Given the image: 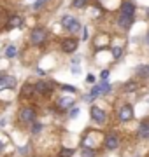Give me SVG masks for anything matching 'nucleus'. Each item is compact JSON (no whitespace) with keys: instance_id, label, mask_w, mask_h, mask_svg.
Wrapping results in <instances>:
<instances>
[{"instance_id":"f257e3e1","label":"nucleus","mask_w":149,"mask_h":157,"mask_svg":"<svg viewBox=\"0 0 149 157\" xmlns=\"http://www.w3.org/2000/svg\"><path fill=\"white\" fill-rule=\"evenodd\" d=\"M37 121V108L34 105H23L18 112V122L23 126H30Z\"/></svg>"},{"instance_id":"f03ea898","label":"nucleus","mask_w":149,"mask_h":157,"mask_svg":"<svg viewBox=\"0 0 149 157\" xmlns=\"http://www.w3.org/2000/svg\"><path fill=\"white\" fill-rule=\"evenodd\" d=\"M46 40H47V30L44 28V26H35V28L30 32V44L35 45V47L42 45Z\"/></svg>"},{"instance_id":"7ed1b4c3","label":"nucleus","mask_w":149,"mask_h":157,"mask_svg":"<svg viewBox=\"0 0 149 157\" xmlns=\"http://www.w3.org/2000/svg\"><path fill=\"white\" fill-rule=\"evenodd\" d=\"M62 28L65 30V32H69V33H77L81 30V23L77 17L74 16H70V14H67V16H63L62 17Z\"/></svg>"},{"instance_id":"20e7f679","label":"nucleus","mask_w":149,"mask_h":157,"mask_svg":"<svg viewBox=\"0 0 149 157\" xmlns=\"http://www.w3.org/2000/svg\"><path fill=\"white\" fill-rule=\"evenodd\" d=\"M103 147L107 148V150H118L121 145V136L119 133H116V131H109L107 135L103 136Z\"/></svg>"},{"instance_id":"39448f33","label":"nucleus","mask_w":149,"mask_h":157,"mask_svg":"<svg viewBox=\"0 0 149 157\" xmlns=\"http://www.w3.org/2000/svg\"><path fill=\"white\" fill-rule=\"evenodd\" d=\"M100 141H103V138L98 135L97 131L93 129H88L86 131V140L83 141V147H88V148H95V147L100 145Z\"/></svg>"},{"instance_id":"423d86ee","label":"nucleus","mask_w":149,"mask_h":157,"mask_svg":"<svg viewBox=\"0 0 149 157\" xmlns=\"http://www.w3.org/2000/svg\"><path fill=\"white\" fill-rule=\"evenodd\" d=\"M35 93L40 96H44V98H47V96L53 94V91H54V86L49 82V80H39V82H35Z\"/></svg>"},{"instance_id":"0eeeda50","label":"nucleus","mask_w":149,"mask_h":157,"mask_svg":"<svg viewBox=\"0 0 149 157\" xmlns=\"http://www.w3.org/2000/svg\"><path fill=\"white\" fill-rule=\"evenodd\" d=\"M77 45H79V40L75 39V37H67V39L62 40L60 47H62V52H65V54H72V52L77 51Z\"/></svg>"},{"instance_id":"6e6552de","label":"nucleus","mask_w":149,"mask_h":157,"mask_svg":"<svg viewBox=\"0 0 149 157\" xmlns=\"http://www.w3.org/2000/svg\"><path fill=\"white\" fill-rule=\"evenodd\" d=\"M90 117H91V121L95 124H100V126H103V124L107 122V113H105V110H102L100 107H91Z\"/></svg>"},{"instance_id":"1a4fd4ad","label":"nucleus","mask_w":149,"mask_h":157,"mask_svg":"<svg viewBox=\"0 0 149 157\" xmlns=\"http://www.w3.org/2000/svg\"><path fill=\"white\" fill-rule=\"evenodd\" d=\"M54 107H56L58 112H69L70 108L75 107V101L74 98H65V96H60L54 103Z\"/></svg>"},{"instance_id":"9d476101","label":"nucleus","mask_w":149,"mask_h":157,"mask_svg":"<svg viewBox=\"0 0 149 157\" xmlns=\"http://www.w3.org/2000/svg\"><path fill=\"white\" fill-rule=\"evenodd\" d=\"M133 107L130 103H125L123 107L119 108V112H118V119H119V122H128V121H132L133 119Z\"/></svg>"},{"instance_id":"9b49d317","label":"nucleus","mask_w":149,"mask_h":157,"mask_svg":"<svg viewBox=\"0 0 149 157\" xmlns=\"http://www.w3.org/2000/svg\"><path fill=\"white\" fill-rule=\"evenodd\" d=\"M16 86H18V78L14 75H7V73L2 75V78H0V91L16 89Z\"/></svg>"},{"instance_id":"f8f14e48","label":"nucleus","mask_w":149,"mask_h":157,"mask_svg":"<svg viewBox=\"0 0 149 157\" xmlns=\"http://www.w3.org/2000/svg\"><path fill=\"white\" fill-rule=\"evenodd\" d=\"M119 16H130V17H135V6L133 2L130 0H123L119 6Z\"/></svg>"},{"instance_id":"ddd939ff","label":"nucleus","mask_w":149,"mask_h":157,"mask_svg":"<svg viewBox=\"0 0 149 157\" xmlns=\"http://www.w3.org/2000/svg\"><path fill=\"white\" fill-rule=\"evenodd\" d=\"M137 138L139 140H149V117L140 121L137 129Z\"/></svg>"},{"instance_id":"4468645a","label":"nucleus","mask_w":149,"mask_h":157,"mask_svg":"<svg viewBox=\"0 0 149 157\" xmlns=\"http://www.w3.org/2000/svg\"><path fill=\"white\" fill-rule=\"evenodd\" d=\"M133 21H135V17H130V16H118V26H119L121 30H125V32H128V30L132 28Z\"/></svg>"},{"instance_id":"2eb2a0df","label":"nucleus","mask_w":149,"mask_h":157,"mask_svg":"<svg viewBox=\"0 0 149 157\" xmlns=\"http://www.w3.org/2000/svg\"><path fill=\"white\" fill-rule=\"evenodd\" d=\"M35 94H37V93H35V86H34V84H30V82H26V84L23 86L21 93H19V96H21L23 100H32Z\"/></svg>"},{"instance_id":"dca6fc26","label":"nucleus","mask_w":149,"mask_h":157,"mask_svg":"<svg viewBox=\"0 0 149 157\" xmlns=\"http://www.w3.org/2000/svg\"><path fill=\"white\" fill-rule=\"evenodd\" d=\"M23 25V19H21V16H9V19H7L6 23V30H14V28H19Z\"/></svg>"},{"instance_id":"f3484780","label":"nucleus","mask_w":149,"mask_h":157,"mask_svg":"<svg viewBox=\"0 0 149 157\" xmlns=\"http://www.w3.org/2000/svg\"><path fill=\"white\" fill-rule=\"evenodd\" d=\"M140 87V84H139V80H128L125 86H123V89H125V93H135V91Z\"/></svg>"},{"instance_id":"a211bd4d","label":"nucleus","mask_w":149,"mask_h":157,"mask_svg":"<svg viewBox=\"0 0 149 157\" xmlns=\"http://www.w3.org/2000/svg\"><path fill=\"white\" fill-rule=\"evenodd\" d=\"M137 75L139 77H142V78H149V67L147 65H140V67H137Z\"/></svg>"},{"instance_id":"6ab92c4d","label":"nucleus","mask_w":149,"mask_h":157,"mask_svg":"<svg viewBox=\"0 0 149 157\" xmlns=\"http://www.w3.org/2000/svg\"><path fill=\"white\" fill-rule=\"evenodd\" d=\"M42 129H44V124L42 122H37V121H35V122L30 124V133H32V135H39Z\"/></svg>"},{"instance_id":"aec40b11","label":"nucleus","mask_w":149,"mask_h":157,"mask_svg":"<svg viewBox=\"0 0 149 157\" xmlns=\"http://www.w3.org/2000/svg\"><path fill=\"white\" fill-rule=\"evenodd\" d=\"M97 155V150L95 148H88V147H83L81 148V157H95Z\"/></svg>"},{"instance_id":"412c9836","label":"nucleus","mask_w":149,"mask_h":157,"mask_svg":"<svg viewBox=\"0 0 149 157\" xmlns=\"http://www.w3.org/2000/svg\"><path fill=\"white\" fill-rule=\"evenodd\" d=\"M98 89H100V94H107V93H111V84L107 80H102L98 84Z\"/></svg>"},{"instance_id":"4be33fe9","label":"nucleus","mask_w":149,"mask_h":157,"mask_svg":"<svg viewBox=\"0 0 149 157\" xmlns=\"http://www.w3.org/2000/svg\"><path fill=\"white\" fill-rule=\"evenodd\" d=\"M16 54H18V47H16V45H7V47H6V58H14V56H16Z\"/></svg>"},{"instance_id":"5701e85b","label":"nucleus","mask_w":149,"mask_h":157,"mask_svg":"<svg viewBox=\"0 0 149 157\" xmlns=\"http://www.w3.org/2000/svg\"><path fill=\"white\" fill-rule=\"evenodd\" d=\"M74 155V148H60V152H58V157H72Z\"/></svg>"},{"instance_id":"b1692460","label":"nucleus","mask_w":149,"mask_h":157,"mask_svg":"<svg viewBox=\"0 0 149 157\" xmlns=\"http://www.w3.org/2000/svg\"><path fill=\"white\" fill-rule=\"evenodd\" d=\"M90 4V0H72V7L75 9H84Z\"/></svg>"},{"instance_id":"393cba45","label":"nucleus","mask_w":149,"mask_h":157,"mask_svg":"<svg viewBox=\"0 0 149 157\" xmlns=\"http://www.w3.org/2000/svg\"><path fill=\"white\" fill-rule=\"evenodd\" d=\"M60 89H62L63 93H72V94L77 93V87H75V86H69V84H62L60 86Z\"/></svg>"},{"instance_id":"a878e982","label":"nucleus","mask_w":149,"mask_h":157,"mask_svg":"<svg viewBox=\"0 0 149 157\" xmlns=\"http://www.w3.org/2000/svg\"><path fill=\"white\" fill-rule=\"evenodd\" d=\"M121 54H123V47H121V45H114V47H112V58H114V59H119Z\"/></svg>"},{"instance_id":"bb28decb","label":"nucleus","mask_w":149,"mask_h":157,"mask_svg":"<svg viewBox=\"0 0 149 157\" xmlns=\"http://www.w3.org/2000/svg\"><path fill=\"white\" fill-rule=\"evenodd\" d=\"M46 4H47V0H35L34 6H32V9H34V11H40V9H44Z\"/></svg>"},{"instance_id":"cd10ccee","label":"nucleus","mask_w":149,"mask_h":157,"mask_svg":"<svg viewBox=\"0 0 149 157\" xmlns=\"http://www.w3.org/2000/svg\"><path fill=\"white\" fill-rule=\"evenodd\" d=\"M77 115H79V108H77V107H74V108H70V110H69V117L70 119H75Z\"/></svg>"},{"instance_id":"c85d7f7f","label":"nucleus","mask_w":149,"mask_h":157,"mask_svg":"<svg viewBox=\"0 0 149 157\" xmlns=\"http://www.w3.org/2000/svg\"><path fill=\"white\" fill-rule=\"evenodd\" d=\"M100 78H102V80H107V78H109V70H102V72H100Z\"/></svg>"},{"instance_id":"c756f323","label":"nucleus","mask_w":149,"mask_h":157,"mask_svg":"<svg viewBox=\"0 0 149 157\" xmlns=\"http://www.w3.org/2000/svg\"><path fill=\"white\" fill-rule=\"evenodd\" d=\"M86 82H88V84H93V82H95V75H91V73H90V75L86 77Z\"/></svg>"},{"instance_id":"7c9ffc66","label":"nucleus","mask_w":149,"mask_h":157,"mask_svg":"<svg viewBox=\"0 0 149 157\" xmlns=\"http://www.w3.org/2000/svg\"><path fill=\"white\" fill-rule=\"evenodd\" d=\"M2 152H4V143L0 141V154H2Z\"/></svg>"},{"instance_id":"2f4dec72","label":"nucleus","mask_w":149,"mask_h":157,"mask_svg":"<svg viewBox=\"0 0 149 157\" xmlns=\"http://www.w3.org/2000/svg\"><path fill=\"white\" fill-rule=\"evenodd\" d=\"M146 42H147V45H149V32H147V35H146Z\"/></svg>"},{"instance_id":"473e14b6","label":"nucleus","mask_w":149,"mask_h":157,"mask_svg":"<svg viewBox=\"0 0 149 157\" xmlns=\"http://www.w3.org/2000/svg\"><path fill=\"white\" fill-rule=\"evenodd\" d=\"M0 21H2V12H0Z\"/></svg>"},{"instance_id":"72a5a7b5","label":"nucleus","mask_w":149,"mask_h":157,"mask_svg":"<svg viewBox=\"0 0 149 157\" xmlns=\"http://www.w3.org/2000/svg\"><path fill=\"white\" fill-rule=\"evenodd\" d=\"M2 75H4V73H2V72H0V78H2Z\"/></svg>"},{"instance_id":"f704fd0d","label":"nucleus","mask_w":149,"mask_h":157,"mask_svg":"<svg viewBox=\"0 0 149 157\" xmlns=\"http://www.w3.org/2000/svg\"><path fill=\"white\" fill-rule=\"evenodd\" d=\"M147 157H149V155H147Z\"/></svg>"}]
</instances>
